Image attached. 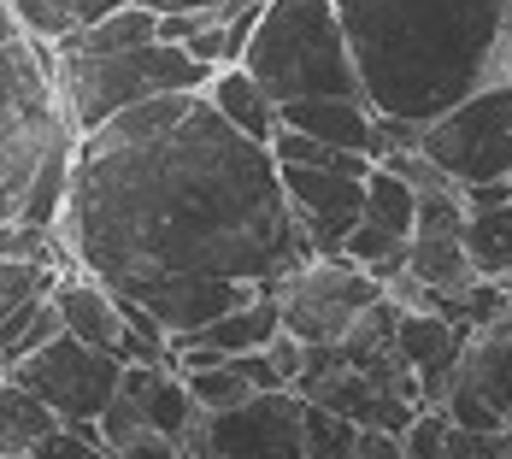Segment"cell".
<instances>
[{
	"label": "cell",
	"instance_id": "cell-17",
	"mask_svg": "<svg viewBox=\"0 0 512 459\" xmlns=\"http://www.w3.org/2000/svg\"><path fill=\"white\" fill-rule=\"evenodd\" d=\"M195 95H201V89H195ZM195 95H189V89H177V95H148V101H130V106H118L101 130H89V136H77V142H95V148L148 142V136H159V130H171V124L195 106Z\"/></svg>",
	"mask_w": 512,
	"mask_h": 459
},
{
	"label": "cell",
	"instance_id": "cell-25",
	"mask_svg": "<svg viewBox=\"0 0 512 459\" xmlns=\"http://www.w3.org/2000/svg\"><path fill=\"white\" fill-rule=\"evenodd\" d=\"M354 436H359L354 418H342V412L307 401V412H301V442H307V459H354Z\"/></svg>",
	"mask_w": 512,
	"mask_h": 459
},
{
	"label": "cell",
	"instance_id": "cell-10",
	"mask_svg": "<svg viewBox=\"0 0 512 459\" xmlns=\"http://www.w3.org/2000/svg\"><path fill=\"white\" fill-rule=\"evenodd\" d=\"M277 177H283V195H289L301 230H307L312 254H342L348 230L359 224V206H365V177L324 171V165H295V159H277Z\"/></svg>",
	"mask_w": 512,
	"mask_h": 459
},
{
	"label": "cell",
	"instance_id": "cell-2",
	"mask_svg": "<svg viewBox=\"0 0 512 459\" xmlns=\"http://www.w3.org/2000/svg\"><path fill=\"white\" fill-rule=\"evenodd\" d=\"M371 112L430 124L512 77V0H336Z\"/></svg>",
	"mask_w": 512,
	"mask_h": 459
},
{
	"label": "cell",
	"instance_id": "cell-28",
	"mask_svg": "<svg viewBox=\"0 0 512 459\" xmlns=\"http://www.w3.org/2000/svg\"><path fill=\"white\" fill-rule=\"evenodd\" d=\"M189 377V395H195V407L201 412H224V407H242L254 389L242 383V371L230 365V359H218V365H201V371H183Z\"/></svg>",
	"mask_w": 512,
	"mask_h": 459
},
{
	"label": "cell",
	"instance_id": "cell-18",
	"mask_svg": "<svg viewBox=\"0 0 512 459\" xmlns=\"http://www.w3.org/2000/svg\"><path fill=\"white\" fill-rule=\"evenodd\" d=\"M53 424H59V412L6 371V377H0V459L36 454V442L48 436Z\"/></svg>",
	"mask_w": 512,
	"mask_h": 459
},
{
	"label": "cell",
	"instance_id": "cell-7",
	"mask_svg": "<svg viewBox=\"0 0 512 459\" xmlns=\"http://www.w3.org/2000/svg\"><path fill=\"white\" fill-rule=\"evenodd\" d=\"M418 148L430 153L454 183H483V177H507L512 171V77H495L483 89H471L465 101L436 112L418 136Z\"/></svg>",
	"mask_w": 512,
	"mask_h": 459
},
{
	"label": "cell",
	"instance_id": "cell-29",
	"mask_svg": "<svg viewBox=\"0 0 512 459\" xmlns=\"http://www.w3.org/2000/svg\"><path fill=\"white\" fill-rule=\"evenodd\" d=\"M448 430H454V418L424 401L412 412V424L401 430V459H442L448 454Z\"/></svg>",
	"mask_w": 512,
	"mask_h": 459
},
{
	"label": "cell",
	"instance_id": "cell-1",
	"mask_svg": "<svg viewBox=\"0 0 512 459\" xmlns=\"http://www.w3.org/2000/svg\"><path fill=\"white\" fill-rule=\"evenodd\" d=\"M53 236L77 271L130 301L183 277L271 283L312 259L271 148L230 130L206 95L148 142H77Z\"/></svg>",
	"mask_w": 512,
	"mask_h": 459
},
{
	"label": "cell",
	"instance_id": "cell-11",
	"mask_svg": "<svg viewBox=\"0 0 512 459\" xmlns=\"http://www.w3.org/2000/svg\"><path fill=\"white\" fill-rule=\"evenodd\" d=\"M254 295H259V283H248V277H183V283H165V289L136 295V306L165 330V342H195L212 318H224L230 306L254 301Z\"/></svg>",
	"mask_w": 512,
	"mask_h": 459
},
{
	"label": "cell",
	"instance_id": "cell-6",
	"mask_svg": "<svg viewBox=\"0 0 512 459\" xmlns=\"http://www.w3.org/2000/svg\"><path fill=\"white\" fill-rule=\"evenodd\" d=\"M277 295L283 330H295L301 342H342L365 306L383 295V277H371L359 259L348 254H312L295 271L265 283Z\"/></svg>",
	"mask_w": 512,
	"mask_h": 459
},
{
	"label": "cell",
	"instance_id": "cell-30",
	"mask_svg": "<svg viewBox=\"0 0 512 459\" xmlns=\"http://www.w3.org/2000/svg\"><path fill=\"white\" fill-rule=\"evenodd\" d=\"M265 359H271V365H277V377L295 389V377H301V365H307V342H301L295 330H283V324H277V330L265 336Z\"/></svg>",
	"mask_w": 512,
	"mask_h": 459
},
{
	"label": "cell",
	"instance_id": "cell-19",
	"mask_svg": "<svg viewBox=\"0 0 512 459\" xmlns=\"http://www.w3.org/2000/svg\"><path fill=\"white\" fill-rule=\"evenodd\" d=\"M283 324V312H277V295L259 283V295L254 301H242V306H230L224 318H212L195 342H212L218 354H248V348H265V336Z\"/></svg>",
	"mask_w": 512,
	"mask_h": 459
},
{
	"label": "cell",
	"instance_id": "cell-21",
	"mask_svg": "<svg viewBox=\"0 0 512 459\" xmlns=\"http://www.w3.org/2000/svg\"><path fill=\"white\" fill-rule=\"evenodd\" d=\"M465 254L477 265V277H512V201L477 206L465 212Z\"/></svg>",
	"mask_w": 512,
	"mask_h": 459
},
{
	"label": "cell",
	"instance_id": "cell-36",
	"mask_svg": "<svg viewBox=\"0 0 512 459\" xmlns=\"http://www.w3.org/2000/svg\"><path fill=\"white\" fill-rule=\"evenodd\" d=\"M507 183H512V171H507Z\"/></svg>",
	"mask_w": 512,
	"mask_h": 459
},
{
	"label": "cell",
	"instance_id": "cell-4",
	"mask_svg": "<svg viewBox=\"0 0 512 459\" xmlns=\"http://www.w3.org/2000/svg\"><path fill=\"white\" fill-rule=\"evenodd\" d=\"M212 65H201L183 42H142L124 53H53V89L77 136L101 130L118 106L148 101V95H177V89H206Z\"/></svg>",
	"mask_w": 512,
	"mask_h": 459
},
{
	"label": "cell",
	"instance_id": "cell-27",
	"mask_svg": "<svg viewBox=\"0 0 512 459\" xmlns=\"http://www.w3.org/2000/svg\"><path fill=\"white\" fill-rule=\"evenodd\" d=\"M53 277H59V265H53V259H12V254H0V318H6V312H18L24 301H36V295H48Z\"/></svg>",
	"mask_w": 512,
	"mask_h": 459
},
{
	"label": "cell",
	"instance_id": "cell-13",
	"mask_svg": "<svg viewBox=\"0 0 512 459\" xmlns=\"http://www.w3.org/2000/svg\"><path fill=\"white\" fill-rule=\"evenodd\" d=\"M277 124L289 130H307L330 148H348V153H371L377 159V112L354 95H307V101H283L277 106Z\"/></svg>",
	"mask_w": 512,
	"mask_h": 459
},
{
	"label": "cell",
	"instance_id": "cell-16",
	"mask_svg": "<svg viewBox=\"0 0 512 459\" xmlns=\"http://www.w3.org/2000/svg\"><path fill=\"white\" fill-rule=\"evenodd\" d=\"M154 36H159V12L154 6H142V0H118V6H106L101 18H89V24H77L71 36H59L53 53H124V48L154 42Z\"/></svg>",
	"mask_w": 512,
	"mask_h": 459
},
{
	"label": "cell",
	"instance_id": "cell-9",
	"mask_svg": "<svg viewBox=\"0 0 512 459\" xmlns=\"http://www.w3.org/2000/svg\"><path fill=\"white\" fill-rule=\"evenodd\" d=\"M118 371H124V359L112 348H89V342H77L65 330L53 342H42L30 359L12 365V377L24 389H36L59 418H101V407L118 389Z\"/></svg>",
	"mask_w": 512,
	"mask_h": 459
},
{
	"label": "cell",
	"instance_id": "cell-12",
	"mask_svg": "<svg viewBox=\"0 0 512 459\" xmlns=\"http://www.w3.org/2000/svg\"><path fill=\"white\" fill-rule=\"evenodd\" d=\"M465 336H471V330L454 324L448 312H430V306H401V312H395V354L418 371V395H424L430 407L442 401V389H448V377H454V365H460Z\"/></svg>",
	"mask_w": 512,
	"mask_h": 459
},
{
	"label": "cell",
	"instance_id": "cell-15",
	"mask_svg": "<svg viewBox=\"0 0 512 459\" xmlns=\"http://www.w3.org/2000/svg\"><path fill=\"white\" fill-rule=\"evenodd\" d=\"M212 112L230 124V130H242L248 142H265L271 148V136H277V101L259 89V77H248L242 65H212V77H206L201 89Z\"/></svg>",
	"mask_w": 512,
	"mask_h": 459
},
{
	"label": "cell",
	"instance_id": "cell-24",
	"mask_svg": "<svg viewBox=\"0 0 512 459\" xmlns=\"http://www.w3.org/2000/svg\"><path fill=\"white\" fill-rule=\"evenodd\" d=\"M53 336H59V312H53V289H48V295H36V301H24L18 312L0 318V365L12 371L18 359H30Z\"/></svg>",
	"mask_w": 512,
	"mask_h": 459
},
{
	"label": "cell",
	"instance_id": "cell-26",
	"mask_svg": "<svg viewBox=\"0 0 512 459\" xmlns=\"http://www.w3.org/2000/svg\"><path fill=\"white\" fill-rule=\"evenodd\" d=\"M342 254L359 259L371 277H389V271H401V265H407V236H395V230H383V224H365V218H359L354 230H348V242H342Z\"/></svg>",
	"mask_w": 512,
	"mask_h": 459
},
{
	"label": "cell",
	"instance_id": "cell-22",
	"mask_svg": "<svg viewBox=\"0 0 512 459\" xmlns=\"http://www.w3.org/2000/svg\"><path fill=\"white\" fill-rule=\"evenodd\" d=\"M106 6H118V0H6L12 24H18L24 36H36V42H59V36H71L77 24L101 18Z\"/></svg>",
	"mask_w": 512,
	"mask_h": 459
},
{
	"label": "cell",
	"instance_id": "cell-31",
	"mask_svg": "<svg viewBox=\"0 0 512 459\" xmlns=\"http://www.w3.org/2000/svg\"><path fill=\"white\" fill-rule=\"evenodd\" d=\"M230 365L242 371V383H248V389H289V383L277 377V365L265 359V348H248V354H230Z\"/></svg>",
	"mask_w": 512,
	"mask_h": 459
},
{
	"label": "cell",
	"instance_id": "cell-5",
	"mask_svg": "<svg viewBox=\"0 0 512 459\" xmlns=\"http://www.w3.org/2000/svg\"><path fill=\"white\" fill-rule=\"evenodd\" d=\"M65 124L71 118L53 89V42H36L24 30L6 36L0 42V224L18 218L24 189Z\"/></svg>",
	"mask_w": 512,
	"mask_h": 459
},
{
	"label": "cell",
	"instance_id": "cell-35",
	"mask_svg": "<svg viewBox=\"0 0 512 459\" xmlns=\"http://www.w3.org/2000/svg\"><path fill=\"white\" fill-rule=\"evenodd\" d=\"M6 36H18V24H12V12H6V0H0V42Z\"/></svg>",
	"mask_w": 512,
	"mask_h": 459
},
{
	"label": "cell",
	"instance_id": "cell-34",
	"mask_svg": "<svg viewBox=\"0 0 512 459\" xmlns=\"http://www.w3.org/2000/svg\"><path fill=\"white\" fill-rule=\"evenodd\" d=\"M142 6H154V12H177V6H218V0H142Z\"/></svg>",
	"mask_w": 512,
	"mask_h": 459
},
{
	"label": "cell",
	"instance_id": "cell-32",
	"mask_svg": "<svg viewBox=\"0 0 512 459\" xmlns=\"http://www.w3.org/2000/svg\"><path fill=\"white\" fill-rule=\"evenodd\" d=\"M460 201H465V212H477V206H501V201H512V183H507V177H483V183H460Z\"/></svg>",
	"mask_w": 512,
	"mask_h": 459
},
{
	"label": "cell",
	"instance_id": "cell-33",
	"mask_svg": "<svg viewBox=\"0 0 512 459\" xmlns=\"http://www.w3.org/2000/svg\"><path fill=\"white\" fill-rule=\"evenodd\" d=\"M354 459H401V436H389V430H359Z\"/></svg>",
	"mask_w": 512,
	"mask_h": 459
},
{
	"label": "cell",
	"instance_id": "cell-23",
	"mask_svg": "<svg viewBox=\"0 0 512 459\" xmlns=\"http://www.w3.org/2000/svg\"><path fill=\"white\" fill-rule=\"evenodd\" d=\"M412 212H418V189H412L407 177H395L389 165L371 159L359 218H365V224H383V230H395V236H412Z\"/></svg>",
	"mask_w": 512,
	"mask_h": 459
},
{
	"label": "cell",
	"instance_id": "cell-3",
	"mask_svg": "<svg viewBox=\"0 0 512 459\" xmlns=\"http://www.w3.org/2000/svg\"><path fill=\"white\" fill-rule=\"evenodd\" d=\"M271 101H307V95H354L365 101L354 53L342 36L336 0H265L236 59Z\"/></svg>",
	"mask_w": 512,
	"mask_h": 459
},
{
	"label": "cell",
	"instance_id": "cell-20",
	"mask_svg": "<svg viewBox=\"0 0 512 459\" xmlns=\"http://www.w3.org/2000/svg\"><path fill=\"white\" fill-rule=\"evenodd\" d=\"M206 412L195 407V395H189V377L177 371V365H154L148 371V424H154L165 442H177V454H183V442H189V430L201 424Z\"/></svg>",
	"mask_w": 512,
	"mask_h": 459
},
{
	"label": "cell",
	"instance_id": "cell-37",
	"mask_svg": "<svg viewBox=\"0 0 512 459\" xmlns=\"http://www.w3.org/2000/svg\"><path fill=\"white\" fill-rule=\"evenodd\" d=\"M507 289H512V277H507Z\"/></svg>",
	"mask_w": 512,
	"mask_h": 459
},
{
	"label": "cell",
	"instance_id": "cell-14",
	"mask_svg": "<svg viewBox=\"0 0 512 459\" xmlns=\"http://www.w3.org/2000/svg\"><path fill=\"white\" fill-rule=\"evenodd\" d=\"M53 312H59V330L89 342V348H112L118 354V336H124V312H118V295L106 289L101 277H53Z\"/></svg>",
	"mask_w": 512,
	"mask_h": 459
},
{
	"label": "cell",
	"instance_id": "cell-8",
	"mask_svg": "<svg viewBox=\"0 0 512 459\" xmlns=\"http://www.w3.org/2000/svg\"><path fill=\"white\" fill-rule=\"evenodd\" d=\"M301 389H254L242 407L206 412L189 430L183 454H212V459H307L301 442Z\"/></svg>",
	"mask_w": 512,
	"mask_h": 459
}]
</instances>
